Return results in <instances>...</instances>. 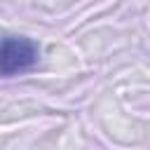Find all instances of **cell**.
Wrapping results in <instances>:
<instances>
[{"label": "cell", "instance_id": "1", "mask_svg": "<svg viewBox=\"0 0 150 150\" xmlns=\"http://www.w3.org/2000/svg\"><path fill=\"white\" fill-rule=\"evenodd\" d=\"M38 45L23 35H2L0 38V75L12 77L30 70L38 63Z\"/></svg>", "mask_w": 150, "mask_h": 150}]
</instances>
